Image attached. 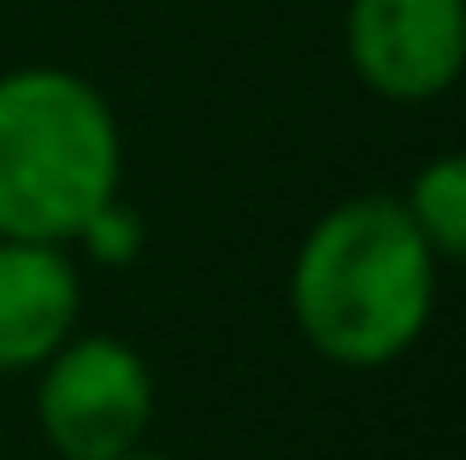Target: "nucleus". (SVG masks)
<instances>
[{
	"instance_id": "f257e3e1",
	"label": "nucleus",
	"mask_w": 466,
	"mask_h": 460,
	"mask_svg": "<svg viewBox=\"0 0 466 460\" xmlns=\"http://www.w3.org/2000/svg\"><path fill=\"white\" fill-rule=\"evenodd\" d=\"M437 254L396 195H354L308 230L289 272L301 336L337 366H390L420 343L437 301Z\"/></svg>"
},
{
	"instance_id": "f03ea898",
	"label": "nucleus",
	"mask_w": 466,
	"mask_h": 460,
	"mask_svg": "<svg viewBox=\"0 0 466 460\" xmlns=\"http://www.w3.org/2000/svg\"><path fill=\"white\" fill-rule=\"evenodd\" d=\"M118 125L95 83L59 65L0 77V236L77 242L118 201Z\"/></svg>"
},
{
	"instance_id": "7ed1b4c3",
	"label": "nucleus",
	"mask_w": 466,
	"mask_h": 460,
	"mask_svg": "<svg viewBox=\"0 0 466 460\" xmlns=\"http://www.w3.org/2000/svg\"><path fill=\"white\" fill-rule=\"evenodd\" d=\"M35 419L59 460H118L142 449L154 419L148 360L118 336H66L42 360Z\"/></svg>"
},
{
	"instance_id": "20e7f679",
	"label": "nucleus",
	"mask_w": 466,
	"mask_h": 460,
	"mask_svg": "<svg viewBox=\"0 0 466 460\" xmlns=\"http://www.w3.org/2000/svg\"><path fill=\"white\" fill-rule=\"evenodd\" d=\"M349 59L384 101H431L461 77L466 0H349Z\"/></svg>"
},
{
	"instance_id": "39448f33",
	"label": "nucleus",
	"mask_w": 466,
	"mask_h": 460,
	"mask_svg": "<svg viewBox=\"0 0 466 460\" xmlns=\"http://www.w3.org/2000/svg\"><path fill=\"white\" fill-rule=\"evenodd\" d=\"M77 265L66 242L0 236V372L42 366L77 325Z\"/></svg>"
},
{
	"instance_id": "423d86ee",
	"label": "nucleus",
	"mask_w": 466,
	"mask_h": 460,
	"mask_svg": "<svg viewBox=\"0 0 466 460\" xmlns=\"http://www.w3.org/2000/svg\"><path fill=\"white\" fill-rule=\"evenodd\" d=\"M401 207L413 213V225H420V236L431 242L437 260H461L466 254V160L461 154L431 160L420 177H413V189L401 195Z\"/></svg>"
},
{
	"instance_id": "0eeeda50",
	"label": "nucleus",
	"mask_w": 466,
	"mask_h": 460,
	"mask_svg": "<svg viewBox=\"0 0 466 460\" xmlns=\"http://www.w3.org/2000/svg\"><path fill=\"white\" fill-rule=\"evenodd\" d=\"M77 242H89L95 260L118 265V260H130V254L142 248V225H137V213H125L118 201H106V207L95 213L89 225H83V236H77Z\"/></svg>"
},
{
	"instance_id": "6e6552de",
	"label": "nucleus",
	"mask_w": 466,
	"mask_h": 460,
	"mask_svg": "<svg viewBox=\"0 0 466 460\" xmlns=\"http://www.w3.org/2000/svg\"><path fill=\"white\" fill-rule=\"evenodd\" d=\"M118 460H166V455H142V449H130V455H118Z\"/></svg>"
}]
</instances>
